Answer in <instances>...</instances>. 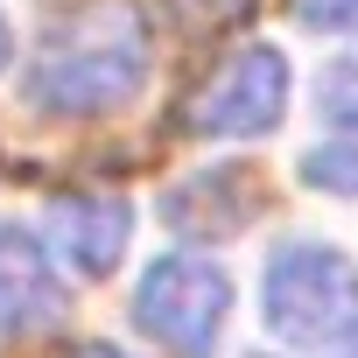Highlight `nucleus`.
I'll use <instances>...</instances> for the list:
<instances>
[{"label":"nucleus","mask_w":358,"mask_h":358,"mask_svg":"<svg viewBox=\"0 0 358 358\" xmlns=\"http://www.w3.org/2000/svg\"><path fill=\"white\" fill-rule=\"evenodd\" d=\"M141 78H148V15L134 0H85L78 15H64L43 36L22 92L43 113L85 120V113L127 106L141 92Z\"/></svg>","instance_id":"f257e3e1"},{"label":"nucleus","mask_w":358,"mask_h":358,"mask_svg":"<svg viewBox=\"0 0 358 358\" xmlns=\"http://www.w3.org/2000/svg\"><path fill=\"white\" fill-rule=\"evenodd\" d=\"M260 323L295 344V351H316V344H337L351 323H358V267L337 253V246H316V239H288L267 274H260Z\"/></svg>","instance_id":"f03ea898"},{"label":"nucleus","mask_w":358,"mask_h":358,"mask_svg":"<svg viewBox=\"0 0 358 358\" xmlns=\"http://www.w3.org/2000/svg\"><path fill=\"white\" fill-rule=\"evenodd\" d=\"M225 316H232V281L204 253H162V260H148V274L134 288V323L176 358H211Z\"/></svg>","instance_id":"7ed1b4c3"},{"label":"nucleus","mask_w":358,"mask_h":358,"mask_svg":"<svg viewBox=\"0 0 358 358\" xmlns=\"http://www.w3.org/2000/svg\"><path fill=\"white\" fill-rule=\"evenodd\" d=\"M288 113V57L281 50H267V43H253V50H239L197 99H190V134H211V141H253V134H267L274 120Z\"/></svg>","instance_id":"20e7f679"},{"label":"nucleus","mask_w":358,"mask_h":358,"mask_svg":"<svg viewBox=\"0 0 358 358\" xmlns=\"http://www.w3.org/2000/svg\"><path fill=\"white\" fill-rule=\"evenodd\" d=\"M43 225H50L57 253H64L78 274H113L120 253H127L134 211H127V197H113V190H78V197H50V204H43Z\"/></svg>","instance_id":"39448f33"},{"label":"nucleus","mask_w":358,"mask_h":358,"mask_svg":"<svg viewBox=\"0 0 358 358\" xmlns=\"http://www.w3.org/2000/svg\"><path fill=\"white\" fill-rule=\"evenodd\" d=\"M64 323V281L43 260V239L29 225H0V337H29Z\"/></svg>","instance_id":"423d86ee"},{"label":"nucleus","mask_w":358,"mask_h":358,"mask_svg":"<svg viewBox=\"0 0 358 358\" xmlns=\"http://www.w3.org/2000/svg\"><path fill=\"white\" fill-rule=\"evenodd\" d=\"M302 183L330 190V197H358V127H344L337 141H323V148L302 155Z\"/></svg>","instance_id":"0eeeda50"},{"label":"nucleus","mask_w":358,"mask_h":358,"mask_svg":"<svg viewBox=\"0 0 358 358\" xmlns=\"http://www.w3.org/2000/svg\"><path fill=\"white\" fill-rule=\"evenodd\" d=\"M323 113H330L337 127H358V50L330 64V78H323Z\"/></svg>","instance_id":"6e6552de"},{"label":"nucleus","mask_w":358,"mask_h":358,"mask_svg":"<svg viewBox=\"0 0 358 358\" xmlns=\"http://www.w3.org/2000/svg\"><path fill=\"white\" fill-rule=\"evenodd\" d=\"M288 15L302 29H323V36H351L358 29V0H288Z\"/></svg>","instance_id":"1a4fd4ad"},{"label":"nucleus","mask_w":358,"mask_h":358,"mask_svg":"<svg viewBox=\"0 0 358 358\" xmlns=\"http://www.w3.org/2000/svg\"><path fill=\"white\" fill-rule=\"evenodd\" d=\"M78 358H127V351H120V344H85Z\"/></svg>","instance_id":"9d476101"},{"label":"nucleus","mask_w":358,"mask_h":358,"mask_svg":"<svg viewBox=\"0 0 358 358\" xmlns=\"http://www.w3.org/2000/svg\"><path fill=\"white\" fill-rule=\"evenodd\" d=\"M8 57H15V36H8V15H0V71H8Z\"/></svg>","instance_id":"9b49d317"},{"label":"nucleus","mask_w":358,"mask_h":358,"mask_svg":"<svg viewBox=\"0 0 358 358\" xmlns=\"http://www.w3.org/2000/svg\"><path fill=\"white\" fill-rule=\"evenodd\" d=\"M330 358H358V337H337V351Z\"/></svg>","instance_id":"f8f14e48"}]
</instances>
